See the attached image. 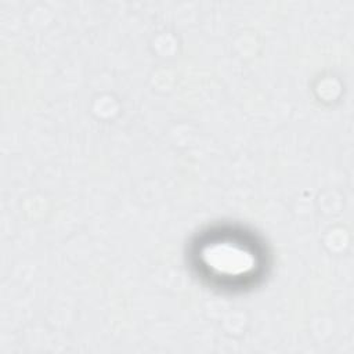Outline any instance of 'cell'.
<instances>
[{"mask_svg": "<svg viewBox=\"0 0 354 354\" xmlns=\"http://www.w3.org/2000/svg\"><path fill=\"white\" fill-rule=\"evenodd\" d=\"M221 249L223 254L218 250H214L209 259V264L220 272L228 275L245 274L253 266V259L249 253L242 252L235 246H224Z\"/></svg>", "mask_w": 354, "mask_h": 354, "instance_id": "obj_1", "label": "cell"}]
</instances>
